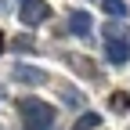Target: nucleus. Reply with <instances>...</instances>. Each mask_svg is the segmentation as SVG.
I'll use <instances>...</instances> for the list:
<instances>
[{"label":"nucleus","mask_w":130,"mask_h":130,"mask_svg":"<svg viewBox=\"0 0 130 130\" xmlns=\"http://www.w3.org/2000/svg\"><path fill=\"white\" fill-rule=\"evenodd\" d=\"M22 4H29V0H22Z\"/></svg>","instance_id":"nucleus-10"},{"label":"nucleus","mask_w":130,"mask_h":130,"mask_svg":"<svg viewBox=\"0 0 130 130\" xmlns=\"http://www.w3.org/2000/svg\"><path fill=\"white\" fill-rule=\"evenodd\" d=\"M14 79H32V83H43V72L40 69H32V65H14Z\"/></svg>","instance_id":"nucleus-5"},{"label":"nucleus","mask_w":130,"mask_h":130,"mask_svg":"<svg viewBox=\"0 0 130 130\" xmlns=\"http://www.w3.org/2000/svg\"><path fill=\"white\" fill-rule=\"evenodd\" d=\"M112 105L116 108H130V94H112Z\"/></svg>","instance_id":"nucleus-9"},{"label":"nucleus","mask_w":130,"mask_h":130,"mask_svg":"<svg viewBox=\"0 0 130 130\" xmlns=\"http://www.w3.org/2000/svg\"><path fill=\"white\" fill-rule=\"evenodd\" d=\"M101 7H105L108 18H123V14H126V4H123V0H101Z\"/></svg>","instance_id":"nucleus-6"},{"label":"nucleus","mask_w":130,"mask_h":130,"mask_svg":"<svg viewBox=\"0 0 130 130\" xmlns=\"http://www.w3.org/2000/svg\"><path fill=\"white\" fill-rule=\"evenodd\" d=\"M22 123H25V130H51L54 126V108L47 105V101H40V98H22Z\"/></svg>","instance_id":"nucleus-1"},{"label":"nucleus","mask_w":130,"mask_h":130,"mask_svg":"<svg viewBox=\"0 0 130 130\" xmlns=\"http://www.w3.org/2000/svg\"><path fill=\"white\" fill-rule=\"evenodd\" d=\"M123 32H126V29H123L119 22H108V25H105V40L116 43V40H123Z\"/></svg>","instance_id":"nucleus-8"},{"label":"nucleus","mask_w":130,"mask_h":130,"mask_svg":"<svg viewBox=\"0 0 130 130\" xmlns=\"http://www.w3.org/2000/svg\"><path fill=\"white\" fill-rule=\"evenodd\" d=\"M105 61H108V65H126V61H130V43H126V40H116V43H108V51H105Z\"/></svg>","instance_id":"nucleus-4"},{"label":"nucleus","mask_w":130,"mask_h":130,"mask_svg":"<svg viewBox=\"0 0 130 130\" xmlns=\"http://www.w3.org/2000/svg\"><path fill=\"white\" fill-rule=\"evenodd\" d=\"M22 25H40L47 14H51V7L43 4V0H29V4H22Z\"/></svg>","instance_id":"nucleus-2"},{"label":"nucleus","mask_w":130,"mask_h":130,"mask_svg":"<svg viewBox=\"0 0 130 130\" xmlns=\"http://www.w3.org/2000/svg\"><path fill=\"white\" fill-rule=\"evenodd\" d=\"M94 126H101V116H98V112H83V116L76 119V130H94Z\"/></svg>","instance_id":"nucleus-7"},{"label":"nucleus","mask_w":130,"mask_h":130,"mask_svg":"<svg viewBox=\"0 0 130 130\" xmlns=\"http://www.w3.org/2000/svg\"><path fill=\"white\" fill-rule=\"evenodd\" d=\"M90 25H94V22H90L87 11H72V14H69V32H72V36H83V40H87V36H90Z\"/></svg>","instance_id":"nucleus-3"}]
</instances>
